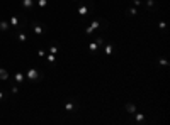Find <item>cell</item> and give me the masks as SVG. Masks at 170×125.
<instances>
[{
  "instance_id": "obj_1",
  "label": "cell",
  "mask_w": 170,
  "mask_h": 125,
  "mask_svg": "<svg viewBox=\"0 0 170 125\" xmlns=\"http://www.w3.org/2000/svg\"><path fill=\"white\" fill-rule=\"evenodd\" d=\"M31 27H33V32H34L36 36H43V34L46 32V27H44L39 20H33V22H31Z\"/></svg>"
},
{
  "instance_id": "obj_2",
  "label": "cell",
  "mask_w": 170,
  "mask_h": 125,
  "mask_svg": "<svg viewBox=\"0 0 170 125\" xmlns=\"http://www.w3.org/2000/svg\"><path fill=\"white\" fill-rule=\"evenodd\" d=\"M26 76H27L33 83H34V81H39V80H43V78H44V74H43V73H39L38 70H34V68H31L29 71L26 73Z\"/></svg>"
},
{
  "instance_id": "obj_3",
  "label": "cell",
  "mask_w": 170,
  "mask_h": 125,
  "mask_svg": "<svg viewBox=\"0 0 170 125\" xmlns=\"http://www.w3.org/2000/svg\"><path fill=\"white\" fill-rule=\"evenodd\" d=\"M90 27H92L94 31H102V29H106V27H107V20H104V19H97V20H92Z\"/></svg>"
},
{
  "instance_id": "obj_4",
  "label": "cell",
  "mask_w": 170,
  "mask_h": 125,
  "mask_svg": "<svg viewBox=\"0 0 170 125\" xmlns=\"http://www.w3.org/2000/svg\"><path fill=\"white\" fill-rule=\"evenodd\" d=\"M77 108V100H73V98H70V100H66L65 102V110L68 112V113H72V112H75Z\"/></svg>"
},
{
  "instance_id": "obj_5",
  "label": "cell",
  "mask_w": 170,
  "mask_h": 125,
  "mask_svg": "<svg viewBox=\"0 0 170 125\" xmlns=\"http://www.w3.org/2000/svg\"><path fill=\"white\" fill-rule=\"evenodd\" d=\"M89 9H94V3H87V5H80L78 7V14L82 15V17H85L87 15V10Z\"/></svg>"
},
{
  "instance_id": "obj_6",
  "label": "cell",
  "mask_w": 170,
  "mask_h": 125,
  "mask_svg": "<svg viewBox=\"0 0 170 125\" xmlns=\"http://www.w3.org/2000/svg\"><path fill=\"white\" fill-rule=\"evenodd\" d=\"M143 5H145V7H146L148 10H156V9H158V3H156L155 0H146V2L143 3Z\"/></svg>"
},
{
  "instance_id": "obj_7",
  "label": "cell",
  "mask_w": 170,
  "mask_h": 125,
  "mask_svg": "<svg viewBox=\"0 0 170 125\" xmlns=\"http://www.w3.org/2000/svg\"><path fill=\"white\" fill-rule=\"evenodd\" d=\"M133 115H134V118H136V124L141 125V124H145V122H146V117H145L143 113H136V112H134Z\"/></svg>"
},
{
  "instance_id": "obj_8",
  "label": "cell",
  "mask_w": 170,
  "mask_h": 125,
  "mask_svg": "<svg viewBox=\"0 0 170 125\" xmlns=\"http://www.w3.org/2000/svg\"><path fill=\"white\" fill-rule=\"evenodd\" d=\"M156 66L167 68V66H169V59H167V57H163V56H162V57H158V59H156Z\"/></svg>"
},
{
  "instance_id": "obj_9",
  "label": "cell",
  "mask_w": 170,
  "mask_h": 125,
  "mask_svg": "<svg viewBox=\"0 0 170 125\" xmlns=\"http://www.w3.org/2000/svg\"><path fill=\"white\" fill-rule=\"evenodd\" d=\"M14 80H16V85H17V86H20V85L24 83V73H16Z\"/></svg>"
},
{
  "instance_id": "obj_10",
  "label": "cell",
  "mask_w": 170,
  "mask_h": 125,
  "mask_svg": "<svg viewBox=\"0 0 170 125\" xmlns=\"http://www.w3.org/2000/svg\"><path fill=\"white\" fill-rule=\"evenodd\" d=\"M9 27H10V24H9V22L0 20V32H9Z\"/></svg>"
},
{
  "instance_id": "obj_11",
  "label": "cell",
  "mask_w": 170,
  "mask_h": 125,
  "mask_svg": "<svg viewBox=\"0 0 170 125\" xmlns=\"http://www.w3.org/2000/svg\"><path fill=\"white\" fill-rule=\"evenodd\" d=\"M36 3V0H22V7L24 9H33Z\"/></svg>"
},
{
  "instance_id": "obj_12",
  "label": "cell",
  "mask_w": 170,
  "mask_h": 125,
  "mask_svg": "<svg viewBox=\"0 0 170 125\" xmlns=\"http://www.w3.org/2000/svg\"><path fill=\"white\" fill-rule=\"evenodd\" d=\"M114 51V46L112 44H104V53H106V56H111Z\"/></svg>"
},
{
  "instance_id": "obj_13",
  "label": "cell",
  "mask_w": 170,
  "mask_h": 125,
  "mask_svg": "<svg viewBox=\"0 0 170 125\" xmlns=\"http://www.w3.org/2000/svg\"><path fill=\"white\" fill-rule=\"evenodd\" d=\"M126 112H128V113H134V112H136V107H134V103H131V102H128V103H126Z\"/></svg>"
},
{
  "instance_id": "obj_14",
  "label": "cell",
  "mask_w": 170,
  "mask_h": 125,
  "mask_svg": "<svg viewBox=\"0 0 170 125\" xmlns=\"http://www.w3.org/2000/svg\"><path fill=\"white\" fill-rule=\"evenodd\" d=\"M10 25L16 27V31H20L19 29V17H12L10 19Z\"/></svg>"
},
{
  "instance_id": "obj_15",
  "label": "cell",
  "mask_w": 170,
  "mask_h": 125,
  "mask_svg": "<svg viewBox=\"0 0 170 125\" xmlns=\"http://www.w3.org/2000/svg\"><path fill=\"white\" fill-rule=\"evenodd\" d=\"M16 34H17V39H19V42H26V41H27V36H26V34H24L22 31H17Z\"/></svg>"
},
{
  "instance_id": "obj_16",
  "label": "cell",
  "mask_w": 170,
  "mask_h": 125,
  "mask_svg": "<svg viewBox=\"0 0 170 125\" xmlns=\"http://www.w3.org/2000/svg\"><path fill=\"white\" fill-rule=\"evenodd\" d=\"M97 49H99V44H97V42H90V44H89V51L92 54L97 53Z\"/></svg>"
},
{
  "instance_id": "obj_17",
  "label": "cell",
  "mask_w": 170,
  "mask_h": 125,
  "mask_svg": "<svg viewBox=\"0 0 170 125\" xmlns=\"http://www.w3.org/2000/svg\"><path fill=\"white\" fill-rule=\"evenodd\" d=\"M95 42L99 44V47H104V44H106V41H104V39H102L100 36H97V37H95Z\"/></svg>"
},
{
  "instance_id": "obj_18",
  "label": "cell",
  "mask_w": 170,
  "mask_h": 125,
  "mask_svg": "<svg viewBox=\"0 0 170 125\" xmlns=\"http://www.w3.org/2000/svg\"><path fill=\"white\" fill-rule=\"evenodd\" d=\"M9 78V73L5 71L3 68H0V80H7Z\"/></svg>"
},
{
  "instance_id": "obj_19",
  "label": "cell",
  "mask_w": 170,
  "mask_h": 125,
  "mask_svg": "<svg viewBox=\"0 0 170 125\" xmlns=\"http://www.w3.org/2000/svg\"><path fill=\"white\" fill-rule=\"evenodd\" d=\"M128 15H138V10H136V7H131V9H128Z\"/></svg>"
},
{
  "instance_id": "obj_20",
  "label": "cell",
  "mask_w": 170,
  "mask_h": 125,
  "mask_svg": "<svg viewBox=\"0 0 170 125\" xmlns=\"http://www.w3.org/2000/svg\"><path fill=\"white\" fill-rule=\"evenodd\" d=\"M46 61H48V63H49V64H53V63H55V61H56V59H55V54H48V57H46Z\"/></svg>"
},
{
  "instance_id": "obj_21",
  "label": "cell",
  "mask_w": 170,
  "mask_h": 125,
  "mask_svg": "<svg viewBox=\"0 0 170 125\" xmlns=\"http://www.w3.org/2000/svg\"><path fill=\"white\" fill-rule=\"evenodd\" d=\"M94 32H95V31L92 29V27H90V25H89V27H85V34H87V36H92Z\"/></svg>"
},
{
  "instance_id": "obj_22",
  "label": "cell",
  "mask_w": 170,
  "mask_h": 125,
  "mask_svg": "<svg viewBox=\"0 0 170 125\" xmlns=\"http://www.w3.org/2000/svg\"><path fill=\"white\" fill-rule=\"evenodd\" d=\"M38 5L41 7V9H44V7L48 5V0H38Z\"/></svg>"
},
{
  "instance_id": "obj_23",
  "label": "cell",
  "mask_w": 170,
  "mask_h": 125,
  "mask_svg": "<svg viewBox=\"0 0 170 125\" xmlns=\"http://www.w3.org/2000/svg\"><path fill=\"white\" fill-rule=\"evenodd\" d=\"M158 27H160V29H162V31H163V32H165V31H167V24H165V22H163V20H162V22H158Z\"/></svg>"
},
{
  "instance_id": "obj_24",
  "label": "cell",
  "mask_w": 170,
  "mask_h": 125,
  "mask_svg": "<svg viewBox=\"0 0 170 125\" xmlns=\"http://www.w3.org/2000/svg\"><path fill=\"white\" fill-rule=\"evenodd\" d=\"M49 53H51V54H56L58 53V46H49Z\"/></svg>"
},
{
  "instance_id": "obj_25",
  "label": "cell",
  "mask_w": 170,
  "mask_h": 125,
  "mask_svg": "<svg viewBox=\"0 0 170 125\" xmlns=\"http://www.w3.org/2000/svg\"><path fill=\"white\" fill-rule=\"evenodd\" d=\"M133 5H134V7H141L143 2H141V0H133Z\"/></svg>"
},
{
  "instance_id": "obj_26",
  "label": "cell",
  "mask_w": 170,
  "mask_h": 125,
  "mask_svg": "<svg viewBox=\"0 0 170 125\" xmlns=\"http://www.w3.org/2000/svg\"><path fill=\"white\" fill-rule=\"evenodd\" d=\"M17 91H19V88H17V85L14 83V86H12V93H17Z\"/></svg>"
},
{
  "instance_id": "obj_27",
  "label": "cell",
  "mask_w": 170,
  "mask_h": 125,
  "mask_svg": "<svg viewBox=\"0 0 170 125\" xmlns=\"http://www.w3.org/2000/svg\"><path fill=\"white\" fill-rule=\"evenodd\" d=\"M3 100H5V95H3V93L0 91V102H3Z\"/></svg>"
}]
</instances>
